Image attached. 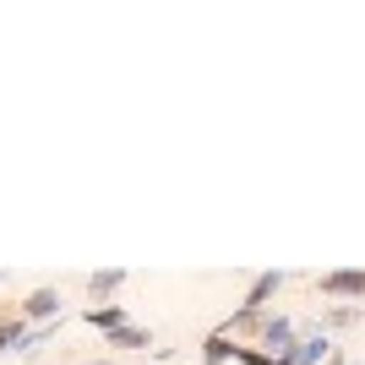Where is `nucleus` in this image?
<instances>
[{"label": "nucleus", "mask_w": 365, "mask_h": 365, "mask_svg": "<svg viewBox=\"0 0 365 365\" xmlns=\"http://www.w3.org/2000/svg\"><path fill=\"white\" fill-rule=\"evenodd\" d=\"M104 349H153V333H148V327H131V322H125L120 333H109V338H104Z\"/></svg>", "instance_id": "obj_10"}, {"label": "nucleus", "mask_w": 365, "mask_h": 365, "mask_svg": "<svg viewBox=\"0 0 365 365\" xmlns=\"http://www.w3.org/2000/svg\"><path fill=\"white\" fill-rule=\"evenodd\" d=\"M235 365H273V354H262L257 344H240V349H235Z\"/></svg>", "instance_id": "obj_11"}, {"label": "nucleus", "mask_w": 365, "mask_h": 365, "mask_svg": "<svg viewBox=\"0 0 365 365\" xmlns=\"http://www.w3.org/2000/svg\"><path fill=\"white\" fill-rule=\"evenodd\" d=\"M317 327H322L327 338H333V333H354V327H365V305H349V300H338V305H322Z\"/></svg>", "instance_id": "obj_4"}, {"label": "nucleus", "mask_w": 365, "mask_h": 365, "mask_svg": "<svg viewBox=\"0 0 365 365\" xmlns=\"http://www.w3.org/2000/svg\"><path fill=\"white\" fill-rule=\"evenodd\" d=\"M294 344H300V327H294L289 317H278V311H267V322H262V333H257V349L262 354H289Z\"/></svg>", "instance_id": "obj_2"}, {"label": "nucleus", "mask_w": 365, "mask_h": 365, "mask_svg": "<svg viewBox=\"0 0 365 365\" xmlns=\"http://www.w3.org/2000/svg\"><path fill=\"white\" fill-rule=\"evenodd\" d=\"M61 289L55 284H44V289H33V294H22V305H16V317L28 322V327H44V322H66V311H61Z\"/></svg>", "instance_id": "obj_1"}, {"label": "nucleus", "mask_w": 365, "mask_h": 365, "mask_svg": "<svg viewBox=\"0 0 365 365\" xmlns=\"http://www.w3.org/2000/svg\"><path fill=\"white\" fill-rule=\"evenodd\" d=\"M317 289L327 300H349V305H365V273L360 267H338V273H322Z\"/></svg>", "instance_id": "obj_3"}, {"label": "nucleus", "mask_w": 365, "mask_h": 365, "mask_svg": "<svg viewBox=\"0 0 365 365\" xmlns=\"http://www.w3.org/2000/svg\"><path fill=\"white\" fill-rule=\"evenodd\" d=\"M82 322H88V327H98V333H120V327H125V322H131V317H125V305H115V300H109V305H88V311H82Z\"/></svg>", "instance_id": "obj_6"}, {"label": "nucleus", "mask_w": 365, "mask_h": 365, "mask_svg": "<svg viewBox=\"0 0 365 365\" xmlns=\"http://www.w3.org/2000/svg\"><path fill=\"white\" fill-rule=\"evenodd\" d=\"M327 365H365V360H349L344 349H333V360H327Z\"/></svg>", "instance_id": "obj_12"}, {"label": "nucleus", "mask_w": 365, "mask_h": 365, "mask_svg": "<svg viewBox=\"0 0 365 365\" xmlns=\"http://www.w3.org/2000/svg\"><path fill=\"white\" fill-rule=\"evenodd\" d=\"M28 333H33V327H28V322H22V317H0V360H6V354H22V344H28Z\"/></svg>", "instance_id": "obj_9"}, {"label": "nucleus", "mask_w": 365, "mask_h": 365, "mask_svg": "<svg viewBox=\"0 0 365 365\" xmlns=\"http://www.w3.org/2000/svg\"><path fill=\"white\" fill-rule=\"evenodd\" d=\"M120 289H125V273H120V267H98V273H88V300L93 305H109Z\"/></svg>", "instance_id": "obj_5"}, {"label": "nucleus", "mask_w": 365, "mask_h": 365, "mask_svg": "<svg viewBox=\"0 0 365 365\" xmlns=\"http://www.w3.org/2000/svg\"><path fill=\"white\" fill-rule=\"evenodd\" d=\"M88 365H120V360H104V354H98V360H88Z\"/></svg>", "instance_id": "obj_13"}, {"label": "nucleus", "mask_w": 365, "mask_h": 365, "mask_svg": "<svg viewBox=\"0 0 365 365\" xmlns=\"http://www.w3.org/2000/svg\"><path fill=\"white\" fill-rule=\"evenodd\" d=\"M284 289V273H257V284H251V289H245V311H267V300H273V294Z\"/></svg>", "instance_id": "obj_7"}, {"label": "nucleus", "mask_w": 365, "mask_h": 365, "mask_svg": "<svg viewBox=\"0 0 365 365\" xmlns=\"http://www.w3.org/2000/svg\"><path fill=\"white\" fill-rule=\"evenodd\" d=\"M235 349H240V344L229 333H207L202 338V365H235Z\"/></svg>", "instance_id": "obj_8"}]
</instances>
